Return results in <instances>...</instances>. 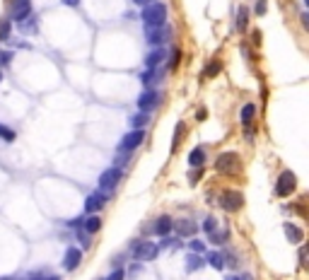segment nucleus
I'll list each match as a JSON object with an SVG mask.
<instances>
[{"instance_id": "10", "label": "nucleus", "mask_w": 309, "mask_h": 280, "mask_svg": "<svg viewBox=\"0 0 309 280\" xmlns=\"http://www.w3.org/2000/svg\"><path fill=\"white\" fill-rule=\"evenodd\" d=\"M32 12V3L29 0H12V20L15 22H24Z\"/></svg>"}, {"instance_id": "15", "label": "nucleus", "mask_w": 309, "mask_h": 280, "mask_svg": "<svg viewBox=\"0 0 309 280\" xmlns=\"http://www.w3.org/2000/svg\"><path fill=\"white\" fill-rule=\"evenodd\" d=\"M174 230V220L169 215H162V217H157V222H155V234L157 237H167V234Z\"/></svg>"}, {"instance_id": "19", "label": "nucleus", "mask_w": 309, "mask_h": 280, "mask_svg": "<svg viewBox=\"0 0 309 280\" xmlns=\"http://www.w3.org/2000/svg\"><path fill=\"white\" fill-rule=\"evenodd\" d=\"M85 232L87 234H95V232H99L102 230V217L99 215H92V217H85Z\"/></svg>"}, {"instance_id": "13", "label": "nucleus", "mask_w": 309, "mask_h": 280, "mask_svg": "<svg viewBox=\"0 0 309 280\" xmlns=\"http://www.w3.org/2000/svg\"><path fill=\"white\" fill-rule=\"evenodd\" d=\"M174 230H176V234H179V237H186V239H189V237H193V234H196L198 225L193 222V220H186V217H184V220L174 222Z\"/></svg>"}, {"instance_id": "32", "label": "nucleus", "mask_w": 309, "mask_h": 280, "mask_svg": "<svg viewBox=\"0 0 309 280\" xmlns=\"http://www.w3.org/2000/svg\"><path fill=\"white\" fill-rule=\"evenodd\" d=\"M254 12L259 17L261 15H266V0H256V8H254Z\"/></svg>"}, {"instance_id": "20", "label": "nucleus", "mask_w": 309, "mask_h": 280, "mask_svg": "<svg viewBox=\"0 0 309 280\" xmlns=\"http://www.w3.org/2000/svg\"><path fill=\"white\" fill-rule=\"evenodd\" d=\"M148 121H150V114L140 111V114H133V116L128 119V123H131L133 128H143V126H148Z\"/></svg>"}, {"instance_id": "3", "label": "nucleus", "mask_w": 309, "mask_h": 280, "mask_svg": "<svg viewBox=\"0 0 309 280\" xmlns=\"http://www.w3.org/2000/svg\"><path fill=\"white\" fill-rule=\"evenodd\" d=\"M121 174H123V169H119V167H109V169H104L102 174H99V191H104V193H109L111 196V191L119 186V181H121Z\"/></svg>"}, {"instance_id": "43", "label": "nucleus", "mask_w": 309, "mask_h": 280, "mask_svg": "<svg viewBox=\"0 0 309 280\" xmlns=\"http://www.w3.org/2000/svg\"><path fill=\"white\" fill-rule=\"evenodd\" d=\"M48 280H61V278H58V275H51V278H48Z\"/></svg>"}, {"instance_id": "24", "label": "nucleus", "mask_w": 309, "mask_h": 280, "mask_svg": "<svg viewBox=\"0 0 309 280\" xmlns=\"http://www.w3.org/2000/svg\"><path fill=\"white\" fill-rule=\"evenodd\" d=\"M220 68H222L220 61H210V63L206 65V70H203V78H215V75L220 72Z\"/></svg>"}, {"instance_id": "18", "label": "nucleus", "mask_w": 309, "mask_h": 280, "mask_svg": "<svg viewBox=\"0 0 309 280\" xmlns=\"http://www.w3.org/2000/svg\"><path fill=\"white\" fill-rule=\"evenodd\" d=\"M203 162H206V150H203V147H193V150L189 152V164L191 167H196V169H201L203 167Z\"/></svg>"}, {"instance_id": "35", "label": "nucleus", "mask_w": 309, "mask_h": 280, "mask_svg": "<svg viewBox=\"0 0 309 280\" xmlns=\"http://www.w3.org/2000/svg\"><path fill=\"white\" fill-rule=\"evenodd\" d=\"M189 247H191V251H203V241H201V239H191Z\"/></svg>"}, {"instance_id": "29", "label": "nucleus", "mask_w": 309, "mask_h": 280, "mask_svg": "<svg viewBox=\"0 0 309 280\" xmlns=\"http://www.w3.org/2000/svg\"><path fill=\"white\" fill-rule=\"evenodd\" d=\"M203 230H206L208 234L215 232V230H217V220H215V217H208L206 222H203Z\"/></svg>"}, {"instance_id": "25", "label": "nucleus", "mask_w": 309, "mask_h": 280, "mask_svg": "<svg viewBox=\"0 0 309 280\" xmlns=\"http://www.w3.org/2000/svg\"><path fill=\"white\" fill-rule=\"evenodd\" d=\"M203 264H206V261L201 256H186V271H198Z\"/></svg>"}, {"instance_id": "16", "label": "nucleus", "mask_w": 309, "mask_h": 280, "mask_svg": "<svg viewBox=\"0 0 309 280\" xmlns=\"http://www.w3.org/2000/svg\"><path fill=\"white\" fill-rule=\"evenodd\" d=\"M162 61H165V48H152L150 53L145 56V68H159L162 65Z\"/></svg>"}, {"instance_id": "1", "label": "nucleus", "mask_w": 309, "mask_h": 280, "mask_svg": "<svg viewBox=\"0 0 309 280\" xmlns=\"http://www.w3.org/2000/svg\"><path fill=\"white\" fill-rule=\"evenodd\" d=\"M143 22L145 27H159V24H167V5L165 3H150V5H145L143 10Z\"/></svg>"}, {"instance_id": "41", "label": "nucleus", "mask_w": 309, "mask_h": 280, "mask_svg": "<svg viewBox=\"0 0 309 280\" xmlns=\"http://www.w3.org/2000/svg\"><path fill=\"white\" fill-rule=\"evenodd\" d=\"M32 24H34V20H29V22L24 24V32H34V27H32Z\"/></svg>"}, {"instance_id": "4", "label": "nucleus", "mask_w": 309, "mask_h": 280, "mask_svg": "<svg viewBox=\"0 0 309 280\" xmlns=\"http://www.w3.org/2000/svg\"><path fill=\"white\" fill-rule=\"evenodd\" d=\"M295 189H297V176H295V172H290V169L280 172V176H278V181H276V196L287 198L290 193H295Z\"/></svg>"}, {"instance_id": "21", "label": "nucleus", "mask_w": 309, "mask_h": 280, "mask_svg": "<svg viewBox=\"0 0 309 280\" xmlns=\"http://www.w3.org/2000/svg\"><path fill=\"white\" fill-rule=\"evenodd\" d=\"M206 261L213 266V268H217V271H220V268H225V254H222V251H210Z\"/></svg>"}, {"instance_id": "38", "label": "nucleus", "mask_w": 309, "mask_h": 280, "mask_svg": "<svg viewBox=\"0 0 309 280\" xmlns=\"http://www.w3.org/2000/svg\"><path fill=\"white\" fill-rule=\"evenodd\" d=\"M206 116H208L206 109H198V114H196V119H198V121H206Z\"/></svg>"}, {"instance_id": "40", "label": "nucleus", "mask_w": 309, "mask_h": 280, "mask_svg": "<svg viewBox=\"0 0 309 280\" xmlns=\"http://www.w3.org/2000/svg\"><path fill=\"white\" fill-rule=\"evenodd\" d=\"M234 280H254L249 273H242V275H234Z\"/></svg>"}, {"instance_id": "12", "label": "nucleus", "mask_w": 309, "mask_h": 280, "mask_svg": "<svg viewBox=\"0 0 309 280\" xmlns=\"http://www.w3.org/2000/svg\"><path fill=\"white\" fill-rule=\"evenodd\" d=\"M237 164V152H222L215 160V169L217 172H232V167Z\"/></svg>"}, {"instance_id": "14", "label": "nucleus", "mask_w": 309, "mask_h": 280, "mask_svg": "<svg viewBox=\"0 0 309 280\" xmlns=\"http://www.w3.org/2000/svg\"><path fill=\"white\" fill-rule=\"evenodd\" d=\"M283 230H285V237H287L290 244H302V241H304V232H302L297 225L285 222V225H283Z\"/></svg>"}, {"instance_id": "37", "label": "nucleus", "mask_w": 309, "mask_h": 280, "mask_svg": "<svg viewBox=\"0 0 309 280\" xmlns=\"http://www.w3.org/2000/svg\"><path fill=\"white\" fill-rule=\"evenodd\" d=\"M198 179H201V169L191 172V184H198Z\"/></svg>"}, {"instance_id": "6", "label": "nucleus", "mask_w": 309, "mask_h": 280, "mask_svg": "<svg viewBox=\"0 0 309 280\" xmlns=\"http://www.w3.org/2000/svg\"><path fill=\"white\" fill-rule=\"evenodd\" d=\"M145 140V130L143 128H133L131 133L123 136V140L119 143V152H133L135 147H140Z\"/></svg>"}, {"instance_id": "39", "label": "nucleus", "mask_w": 309, "mask_h": 280, "mask_svg": "<svg viewBox=\"0 0 309 280\" xmlns=\"http://www.w3.org/2000/svg\"><path fill=\"white\" fill-rule=\"evenodd\" d=\"M65 5H68V8H78L80 5V0H63Z\"/></svg>"}, {"instance_id": "33", "label": "nucleus", "mask_w": 309, "mask_h": 280, "mask_svg": "<svg viewBox=\"0 0 309 280\" xmlns=\"http://www.w3.org/2000/svg\"><path fill=\"white\" fill-rule=\"evenodd\" d=\"M123 278H126V273L121 271V268H116V271L109 273V278H106V280H123Z\"/></svg>"}, {"instance_id": "31", "label": "nucleus", "mask_w": 309, "mask_h": 280, "mask_svg": "<svg viewBox=\"0 0 309 280\" xmlns=\"http://www.w3.org/2000/svg\"><path fill=\"white\" fill-rule=\"evenodd\" d=\"M176 65H179V48H174L172 56H169V70H174Z\"/></svg>"}, {"instance_id": "45", "label": "nucleus", "mask_w": 309, "mask_h": 280, "mask_svg": "<svg viewBox=\"0 0 309 280\" xmlns=\"http://www.w3.org/2000/svg\"><path fill=\"white\" fill-rule=\"evenodd\" d=\"M304 3H307V0H304Z\"/></svg>"}, {"instance_id": "44", "label": "nucleus", "mask_w": 309, "mask_h": 280, "mask_svg": "<svg viewBox=\"0 0 309 280\" xmlns=\"http://www.w3.org/2000/svg\"><path fill=\"white\" fill-rule=\"evenodd\" d=\"M0 82H3V70H0Z\"/></svg>"}, {"instance_id": "42", "label": "nucleus", "mask_w": 309, "mask_h": 280, "mask_svg": "<svg viewBox=\"0 0 309 280\" xmlns=\"http://www.w3.org/2000/svg\"><path fill=\"white\" fill-rule=\"evenodd\" d=\"M135 5H150V3H155V0H133Z\"/></svg>"}, {"instance_id": "5", "label": "nucleus", "mask_w": 309, "mask_h": 280, "mask_svg": "<svg viewBox=\"0 0 309 280\" xmlns=\"http://www.w3.org/2000/svg\"><path fill=\"white\" fill-rule=\"evenodd\" d=\"M157 254H159V247L155 241H148V239L133 241V258L135 261H152V258H157Z\"/></svg>"}, {"instance_id": "8", "label": "nucleus", "mask_w": 309, "mask_h": 280, "mask_svg": "<svg viewBox=\"0 0 309 280\" xmlns=\"http://www.w3.org/2000/svg\"><path fill=\"white\" fill-rule=\"evenodd\" d=\"M106 200H109V193H104V191L89 193L87 198H85V210H87L89 215H99V210L104 208Z\"/></svg>"}, {"instance_id": "17", "label": "nucleus", "mask_w": 309, "mask_h": 280, "mask_svg": "<svg viewBox=\"0 0 309 280\" xmlns=\"http://www.w3.org/2000/svg\"><path fill=\"white\" fill-rule=\"evenodd\" d=\"M254 116H256V104H254V102H249V104L242 106V111H239V121H242V126H244V128L251 126Z\"/></svg>"}, {"instance_id": "2", "label": "nucleus", "mask_w": 309, "mask_h": 280, "mask_svg": "<svg viewBox=\"0 0 309 280\" xmlns=\"http://www.w3.org/2000/svg\"><path fill=\"white\" fill-rule=\"evenodd\" d=\"M172 36V27L169 24H159V27H145V39L152 48H159L162 44H167Z\"/></svg>"}, {"instance_id": "9", "label": "nucleus", "mask_w": 309, "mask_h": 280, "mask_svg": "<svg viewBox=\"0 0 309 280\" xmlns=\"http://www.w3.org/2000/svg\"><path fill=\"white\" fill-rule=\"evenodd\" d=\"M159 99H162V95H159V92H155V89H145L143 95L138 97V102H135V104H138V109H140V111L150 114L152 109L159 104Z\"/></svg>"}, {"instance_id": "36", "label": "nucleus", "mask_w": 309, "mask_h": 280, "mask_svg": "<svg viewBox=\"0 0 309 280\" xmlns=\"http://www.w3.org/2000/svg\"><path fill=\"white\" fill-rule=\"evenodd\" d=\"M138 273H140V264H133L131 268H128V278H135Z\"/></svg>"}, {"instance_id": "7", "label": "nucleus", "mask_w": 309, "mask_h": 280, "mask_svg": "<svg viewBox=\"0 0 309 280\" xmlns=\"http://www.w3.org/2000/svg\"><path fill=\"white\" fill-rule=\"evenodd\" d=\"M220 206L227 213H237V210H242V206H244V196L239 191H225L220 196Z\"/></svg>"}, {"instance_id": "26", "label": "nucleus", "mask_w": 309, "mask_h": 280, "mask_svg": "<svg viewBox=\"0 0 309 280\" xmlns=\"http://www.w3.org/2000/svg\"><path fill=\"white\" fill-rule=\"evenodd\" d=\"M157 78H159L157 68H148V70L143 72V78H140V80H143V85H152V82L157 80Z\"/></svg>"}, {"instance_id": "11", "label": "nucleus", "mask_w": 309, "mask_h": 280, "mask_svg": "<svg viewBox=\"0 0 309 280\" xmlns=\"http://www.w3.org/2000/svg\"><path fill=\"white\" fill-rule=\"evenodd\" d=\"M80 261H82V251H80L78 247H70L63 256V268L65 271H75L80 266Z\"/></svg>"}, {"instance_id": "27", "label": "nucleus", "mask_w": 309, "mask_h": 280, "mask_svg": "<svg viewBox=\"0 0 309 280\" xmlns=\"http://www.w3.org/2000/svg\"><path fill=\"white\" fill-rule=\"evenodd\" d=\"M208 241H210V244H225V241H227V232H217V230H215V232L208 234Z\"/></svg>"}, {"instance_id": "34", "label": "nucleus", "mask_w": 309, "mask_h": 280, "mask_svg": "<svg viewBox=\"0 0 309 280\" xmlns=\"http://www.w3.org/2000/svg\"><path fill=\"white\" fill-rule=\"evenodd\" d=\"M12 61V53L10 51H0V65H8Z\"/></svg>"}, {"instance_id": "28", "label": "nucleus", "mask_w": 309, "mask_h": 280, "mask_svg": "<svg viewBox=\"0 0 309 280\" xmlns=\"http://www.w3.org/2000/svg\"><path fill=\"white\" fill-rule=\"evenodd\" d=\"M0 138L5 140V143H15V130L8 128V126H3L0 123Z\"/></svg>"}, {"instance_id": "22", "label": "nucleus", "mask_w": 309, "mask_h": 280, "mask_svg": "<svg viewBox=\"0 0 309 280\" xmlns=\"http://www.w3.org/2000/svg\"><path fill=\"white\" fill-rule=\"evenodd\" d=\"M184 133H186V126H184L181 121H179V123H176L174 136H172V150H176V147L181 145V138H184Z\"/></svg>"}, {"instance_id": "30", "label": "nucleus", "mask_w": 309, "mask_h": 280, "mask_svg": "<svg viewBox=\"0 0 309 280\" xmlns=\"http://www.w3.org/2000/svg\"><path fill=\"white\" fill-rule=\"evenodd\" d=\"M8 36H10V22L3 20V22H0V39H8Z\"/></svg>"}, {"instance_id": "23", "label": "nucleus", "mask_w": 309, "mask_h": 280, "mask_svg": "<svg viewBox=\"0 0 309 280\" xmlns=\"http://www.w3.org/2000/svg\"><path fill=\"white\" fill-rule=\"evenodd\" d=\"M246 27H249V10H246V8H239L237 29H239V32H246Z\"/></svg>"}]
</instances>
